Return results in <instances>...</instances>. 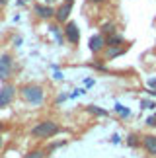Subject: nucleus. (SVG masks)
<instances>
[{
	"label": "nucleus",
	"mask_w": 156,
	"mask_h": 158,
	"mask_svg": "<svg viewBox=\"0 0 156 158\" xmlns=\"http://www.w3.org/2000/svg\"><path fill=\"white\" fill-rule=\"evenodd\" d=\"M61 131L63 129L55 123V121H39L29 133H31V137H35V139H51V137L59 135Z\"/></svg>",
	"instance_id": "obj_1"
},
{
	"label": "nucleus",
	"mask_w": 156,
	"mask_h": 158,
	"mask_svg": "<svg viewBox=\"0 0 156 158\" xmlns=\"http://www.w3.org/2000/svg\"><path fill=\"white\" fill-rule=\"evenodd\" d=\"M20 96H22L23 102H27V104L39 106L41 102H43V98H45V92H43L41 86H37V84H27V86H23L20 90Z\"/></svg>",
	"instance_id": "obj_2"
},
{
	"label": "nucleus",
	"mask_w": 156,
	"mask_h": 158,
	"mask_svg": "<svg viewBox=\"0 0 156 158\" xmlns=\"http://www.w3.org/2000/svg\"><path fill=\"white\" fill-rule=\"evenodd\" d=\"M12 70H14V59L10 53L0 55V80H8Z\"/></svg>",
	"instance_id": "obj_3"
},
{
	"label": "nucleus",
	"mask_w": 156,
	"mask_h": 158,
	"mask_svg": "<svg viewBox=\"0 0 156 158\" xmlns=\"http://www.w3.org/2000/svg\"><path fill=\"white\" fill-rule=\"evenodd\" d=\"M88 47H90V51L92 53H101L107 47V39H105V35L104 33H98V35H92L88 41Z\"/></svg>",
	"instance_id": "obj_4"
},
{
	"label": "nucleus",
	"mask_w": 156,
	"mask_h": 158,
	"mask_svg": "<svg viewBox=\"0 0 156 158\" xmlns=\"http://www.w3.org/2000/svg\"><path fill=\"white\" fill-rule=\"evenodd\" d=\"M64 39H67L68 43H72V45H78V41H80V31H78V26L74 22H67V26H64Z\"/></svg>",
	"instance_id": "obj_5"
},
{
	"label": "nucleus",
	"mask_w": 156,
	"mask_h": 158,
	"mask_svg": "<svg viewBox=\"0 0 156 158\" xmlns=\"http://www.w3.org/2000/svg\"><path fill=\"white\" fill-rule=\"evenodd\" d=\"M16 96V88L12 86V84H4L2 88H0V107H6L12 104V100H14Z\"/></svg>",
	"instance_id": "obj_6"
},
{
	"label": "nucleus",
	"mask_w": 156,
	"mask_h": 158,
	"mask_svg": "<svg viewBox=\"0 0 156 158\" xmlns=\"http://www.w3.org/2000/svg\"><path fill=\"white\" fill-rule=\"evenodd\" d=\"M33 12L37 14V18H41V20H51V18H55V8H53L51 4H35Z\"/></svg>",
	"instance_id": "obj_7"
},
{
	"label": "nucleus",
	"mask_w": 156,
	"mask_h": 158,
	"mask_svg": "<svg viewBox=\"0 0 156 158\" xmlns=\"http://www.w3.org/2000/svg\"><path fill=\"white\" fill-rule=\"evenodd\" d=\"M70 10H72V4L70 2H64V4H61L57 8V12H55V20L59 22V23H64L68 20V16H70Z\"/></svg>",
	"instance_id": "obj_8"
},
{
	"label": "nucleus",
	"mask_w": 156,
	"mask_h": 158,
	"mask_svg": "<svg viewBox=\"0 0 156 158\" xmlns=\"http://www.w3.org/2000/svg\"><path fill=\"white\" fill-rule=\"evenodd\" d=\"M141 141L146 152L156 158V135H145V137H141Z\"/></svg>",
	"instance_id": "obj_9"
},
{
	"label": "nucleus",
	"mask_w": 156,
	"mask_h": 158,
	"mask_svg": "<svg viewBox=\"0 0 156 158\" xmlns=\"http://www.w3.org/2000/svg\"><path fill=\"white\" fill-rule=\"evenodd\" d=\"M127 51V45H119V47H107V53H105V60H111L119 57V55H123Z\"/></svg>",
	"instance_id": "obj_10"
},
{
	"label": "nucleus",
	"mask_w": 156,
	"mask_h": 158,
	"mask_svg": "<svg viewBox=\"0 0 156 158\" xmlns=\"http://www.w3.org/2000/svg\"><path fill=\"white\" fill-rule=\"evenodd\" d=\"M119 45H125V39L121 37V35L113 33V35L107 37V47H119Z\"/></svg>",
	"instance_id": "obj_11"
},
{
	"label": "nucleus",
	"mask_w": 156,
	"mask_h": 158,
	"mask_svg": "<svg viewBox=\"0 0 156 158\" xmlns=\"http://www.w3.org/2000/svg\"><path fill=\"white\" fill-rule=\"evenodd\" d=\"M113 109H115V111L121 115V117H129V115H131V109H129V107H125V106H121V104H117Z\"/></svg>",
	"instance_id": "obj_12"
},
{
	"label": "nucleus",
	"mask_w": 156,
	"mask_h": 158,
	"mask_svg": "<svg viewBox=\"0 0 156 158\" xmlns=\"http://www.w3.org/2000/svg\"><path fill=\"white\" fill-rule=\"evenodd\" d=\"M101 33H104V35H113V33H115V23H104Z\"/></svg>",
	"instance_id": "obj_13"
},
{
	"label": "nucleus",
	"mask_w": 156,
	"mask_h": 158,
	"mask_svg": "<svg viewBox=\"0 0 156 158\" xmlns=\"http://www.w3.org/2000/svg\"><path fill=\"white\" fill-rule=\"evenodd\" d=\"M127 144H131V147H139V144H142V141H139L137 135H129L127 137Z\"/></svg>",
	"instance_id": "obj_14"
},
{
	"label": "nucleus",
	"mask_w": 156,
	"mask_h": 158,
	"mask_svg": "<svg viewBox=\"0 0 156 158\" xmlns=\"http://www.w3.org/2000/svg\"><path fill=\"white\" fill-rule=\"evenodd\" d=\"M88 111H90V113H94V115H107L105 109H101V107H98V106H90V107H88Z\"/></svg>",
	"instance_id": "obj_15"
},
{
	"label": "nucleus",
	"mask_w": 156,
	"mask_h": 158,
	"mask_svg": "<svg viewBox=\"0 0 156 158\" xmlns=\"http://www.w3.org/2000/svg\"><path fill=\"white\" fill-rule=\"evenodd\" d=\"M43 156H45L43 150H29V152L23 156V158H43Z\"/></svg>",
	"instance_id": "obj_16"
},
{
	"label": "nucleus",
	"mask_w": 156,
	"mask_h": 158,
	"mask_svg": "<svg viewBox=\"0 0 156 158\" xmlns=\"http://www.w3.org/2000/svg\"><path fill=\"white\" fill-rule=\"evenodd\" d=\"M51 33H53V35H55V37H57V41H59V43H63V39H64V37H63L61 29H59L57 26H51Z\"/></svg>",
	"instance_id": "obj_17"
},
{
	"label": "nucleus",
	"mask_w": 156,
	"mask_h": 158,
	"mask_svg": "<svg viewBox=\"0 0 156 158\" xmlns=\"http://www.w3.org/2000/svg\"><path fill=\"white\" fill-rule=\"evenodd\" d=\"M141 107H142V109H150V107H154V104H152L150 100H142V102H141Z\"/></svg>",
	"instance_id": "obj_18"
},
{
	"label": "nucleus",
	"mask_w": 156,
	"mask_h": 158,
	"mask_svg": "<svg viewBox=\"0 0 156 158\" xmlns=\"http://www.w3.org/2000/svg\"><path fill=\"white\" fill-rule=\"evenodd\" d=\"M148 86L152 88V90H150V94L156 96V78H150V80H148Z\"/></svg>",
	"instance_id": "obj_19"
},
{
	"label": "nucleus",
	"mask_w": 156,
	"mask_h": 158,
	"mask_svg": "<svg viewBox=\"0 0 156 158\" xmlns=\"http://www.w3.org/2000/svg\"><path fill=\"white\" fill-rule=\"evenodd\" d=\"M146 125H148V127H156V113L150 115V117L146 119Z\"/></svg>",
	"instance_id": "obj_20"
},
{
	"label": "nucleus",
	"mask_w": 156,
	"mask_h": 158,
	"mask_svg": "<svg viewBox=\"0 0 156 158\" xmlns=\"http://www.w3.org/2000/svg\"><path fill=\"white\" fill-rule=\"evenodd\" d=\"M90 2H92V4H104L105 0H90Z\"/></svg>",
	"instance_id": "obj_21"
},
{
	"label": "nucleus",
	"mask_w": 156,
	"mask_h": 158,
	"mask_svg": "<svg viewBox=\"0 0 156 158\" xmlns=\"http://www.w3.org/2000/svg\"><path fill=\"white\" fill-rule=\"evenodd\" d=\"M8 2H10V0H0V6H6Z\"/></svg>",
	"instance_id": "obj_22"
},
{
	"label": "nucleus",
	"mask_w": 156,
	"mask_h": 158,
	"mask_svg": "<svg viewBox=\"0 0 156 158\" xmlns=\"http://www.w3.org/2000/svg\"><path fill=\"white\" fill-rule=\"evenodd\" d=\"M4 147V139H2V135H0V148Z\"/></svg>",
	"instance_id": "obj_23"
},
{
	"label": "nucleus",
	"mask_w": 156,
	"mask_h": 158,
	"mask_svg": "<svg viewBox=\"0 0 156 158\" xmlns=\"http://www.w3.org/2000/svg\"><path fill=\"white\" fill-rule=\"evenodd\" d=\"M53 2H55V0H45V4H53Z\"/></svg>",
	"instance_id": "obj_24"
},
{
	"label": "nucleus",
	"mask_w": 156,
	"mask_h": 158,
	"mask_svg": "<svg viewBox=\"0 0 156 158\" xmlns=\"http://www.w3.org/2000/svg\"><path fill=\"white\" fill-rule=\"evenodd\" d=\"M4 131V123H0V133H2Z\"/></svg>",
	"instance_id": "obj_25"
},
{
	"label": "nucleus",
	"mask_w": 156,
	"mask_h": 158,
	"mask_svg": "<svg viewBox=\"0 0 156 158\" xmlns=\"http://www.w3.org/2000/svg\"><path fill=\"white\" fill-rule=\"evenodd\" d=\"M64 2H70V4H72V2H74V0H64Z\"/></svg>",
	"instance_id": "obj_26"
},
{
	"label": "nucleus",
	"mask_w": 156,
	"mask_h": 158,
	"mask_svg": "<svg viewBox=\"0 0 156 158\" xmlns=\"http://www.w3.org/2000/svg\"><path fill=\"white\" fill-rule=\"evenodd\" d=\"M23 2H27V0H20V4H23Z\"/></svg>",
	"instance_id": "obj_27"
}]
</instances>
